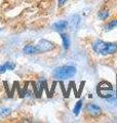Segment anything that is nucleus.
<instances>
[{
	"label": "nucleus",
	"mask_w": 117,
	"mask_h": 123,
	"mask_svg": "<svg viewBox=\"0 0 117 123\" xmlns=\"http://www.w3.org/2000/svg\"><path fill=\"white\" fill-rule=\"evenodd\" d=\"M91 46L93 51L102 55H113V53L117 51L116 43H109V42H104L102 40H96Z\"/></svg>",
	"instance_id": "nucleus-1"
},
{
	"label": "nucleus",
	"mask_w": 117,
	"mask_h": 123,
	"mask_svg": "<svg viewBox=\"0 0 117 123\" xmlns=\"http://www.w3.org/2000/svg\"><path fill=\"white\" fill-rule=\"evenodd\" d=\"M76 74V68L73 66H62L54 69L52 76L58 80H65L72 78Z\"/></svg>",
	"instance_id": "nucleus-2"
},
{
	"label": "nucleus",
	"mask_w": 117,
	"mask_h": 123,
	"mask_svg": "<svg viewBox=\"0 0 117 123\" xmlns=\"http://www.w3.org/2000/svg\"><path fill=\"white\" fill-rule=\"evenodd\" d=\"M36 47L38 49L39 53H44V52L52 51L54 48V44L52 43V42H50V41L46 40V39H41V40H39V42L36 45Z\"/></svg>",
	"instance_id": "nucleus-3"
},
{
	"label": "nucleus",
	"mask_w": 117,
	"mask_h": 123,
	"mask_svg": "<svg viewBox=\"0 0 117 123\" xmlns=\"http://www.w3.org/2000/svg\"><path fill=\"white\" fill-rule=\"evenodd\" d=\"M86 109L88 111V113L92 115V116H99V115L102 113V111H101V108L99 106L95 105V104H89V105H87Z\"/></svg>",
	"instance_id": "nucleus-4"
},
{
	"label": "nucleus",
	"mask_w": 117,
	"mask_h": 123,
	"mask_svg": "<svg viewBox=\"0 0 117 123\" xmlns=\"http://www.w3.org/2000/svg\"><path fill=\"white\" fill-rule=\"evenodd\" d=\"M68 27V22L67 21H58L57 23H54L52 25L53 30L58 31V32H63L64 30L67 29Z\"/></svg>",
	"instance_id": "nucleus-5"
},
{
	"label": "nucleus",
	"mask_w": 117,
	"mask_h": 123,
	"mask_svg": "<svg viewBox=\"0 0 117 123\" xmlns=\"http://www.w3.org/2000/svg\"><path fill=\"white\" fill-rule=\"evenodd\" d=\"M14 68H15V64L13 62H6L5 64L0 65V74H3L6 71L14 70Z\"/></svg>",
	"instance_id": "nucleus-6"
},
{
	"label": "nucleus",
	"mask_w": 117,
	"mask_h": 123,
	"mask_svg": "<svg viewBox=\"0 0 117 123\" xmlns=\"http://www.w3.org/2000/svg\"><path fill=\"white\" fill-rule=\"evenodd\" d=\"M23 51H24V53H26V55H36V53H39L36 46L31 45V44L26 45L24 49H23Z\"/></svg>",
	"instance_id": "nucleus-7"
},
{
	"label": "nucleus",
	"mask_w": 117,
	"mask_h": 123,
	"mask_svg": "<svg viewBox=\"0 0 117 123\" xmlns=\"http://www.w3.org/2000/svg\"><path fill=\"white\" fill-rule=\"evenodd\" d=\"M62 41H63V46L65 49H68L70 47V38L67 34H61Z\"/></svg>",
	"instance_id": "nucleus-8"
},
{
	"label": "nucleus",
	"mask_w": 117,
	"mask_h": 123,
	"mask_svg": "<svg viewBox=\"0 0 117 123\" xmlns=\"http://www.w3.org/2000/svg\"><path fill=\"white\" fill-rule=\"evenodd\" d=\"M79 17L78 15H73L72 18H71V21H70V27L73 29H76L78 25H79Z\"/></svg>",
	"instance_id": "nucleus-9"
},
{
	"label": "nucleus",
	"mask_w": 117,
	"mask_h": 123,
	"mask_svg": "<svg viewBox=\"0 0 117 123\" xmlns=\"http://www.w3.org/2000/svg\"><path fill=\"white\" fill-rule=\"evenodd\" d=\"M115 28H117V20H113V21H111L110 23H109L106 27H105V30L110 31V30L115 29Z\"/></svg>",
	"instance_id": "nucleus-10"
},
{
	"label": "nucleus",
	"mask_w": 117,
	"mask_h": 123,
	"mask_svg": "<svg viewBox=\"0 0 117 123\" xmlns=\"http://www.w3.org/2000/svg\"><path fill=\"white\" fill-rule=\"evenodd\" d=\"M81 107H82V101H78L76 103V105L75 107H74V110H73V112L75 115H78L80 112V110H81Z\"/></svg>",
	"instance_id": "nucleus-11"
},
{
	"label": "nucleus",
	"mask_w": 117,
	"mask_h": 123,
	"mask_svg": "<svg viewBox=\"0 0 117 123\" xmlns=\"http://www.w3.org/2000/svg\"><path fill=\"white\" fill-rule=\"evenodd\" d=\"M99 18H101V20H106V18L109 17V12L107 10H102L99 12Z\"/></svg>",
	"instance_id": "nucleus-12"
},
{
	"label": "nucleus",
	"mask_w": 117,
	"mask_h": 123,
	"mask_svg": "<svg viewBox=\"0 0 117 123\" xmlns=\"http://www.w3.org/2000/svg\"><path fill=\"white\" fill-rule=\"evenodd\" d=\"M11 113V110L9 108H3L1 110V112H0V116H7V115H9Z\"/></svg>",
	"instance_id": "nucleus-13"
},
{
	"label": "nucleus",
	"mask_w": 117,
	"mask_h": 123,
	"mask_svg": "<svg viewBox=\"0 0 117 123\" xmlns=\"http://www.w3.org/2000/svg\"><path fill=\"white\" fill-rule=\"evenodd\" d=\"M66 1H67V0H58V6H63L65 3H66Z\"/></svg>",
	"instance_id": "nucleus-14"
}]
</instances>
